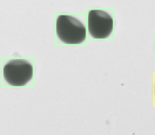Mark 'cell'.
Masks as SVG:
<instances>
[{
    "label": "cell",
    "instance_id": "4",
    "mask_svg": "<svg viewBox=\"0 0 155 135\" xmlns=\"http://www.w3.org/2000/svg\"><path fill=\"white\" fill-rule=\"evenodd\" d=\"M154 94H155V85H154Z\"/></svg>",
    "mask_w": 155,
    "mask_h": 135
},
{
    "label": "cell",
    "instance_id": "3",
    "mask_svg": "<svg viewBox=\"0 0 155 135\" xmlns=\"http://www.w3.org/2000/svg\"><path fill=\"white\" fill-rule=\"evenodd\" d=\"M88 29L93 38L105 39L113 31V18L105 11L91 10L88 16Z\"/></svg>",
    "mask_w": 155,
    "mask_h": 135
},
{
    "label": "cell",
    "instance_id": "1",
    "mask_svg": "<svg viewBox=\"0 0 155 135\" xmlns=\"http://www.w3.org/2000/svg\"><path fill=\"white\" fill-rule=\"evenodd\" d=\"M56 34L66 44H79L86 38V28L78 19L70 15H61L56 19Z\"/></svg>",
    "mask_w": 155,
    "mask_h": 135
},
{
    "label": "cell",
    "instance_id": "2",
    "mask_svg": "<svg viewBox=\"0 0 155 135\" xmlns=\"http://www.w3.org/2000/svg\"><path fill=\"white\" fill-rule=\"evenodd\" d=\"M33 68L31 64L23 59L9 61L3 68L5 81L11 86L22 87L32 79Z\"/></svg>",
    "mask_w": 155,
    "mask_h": 135
}]
</instances>
